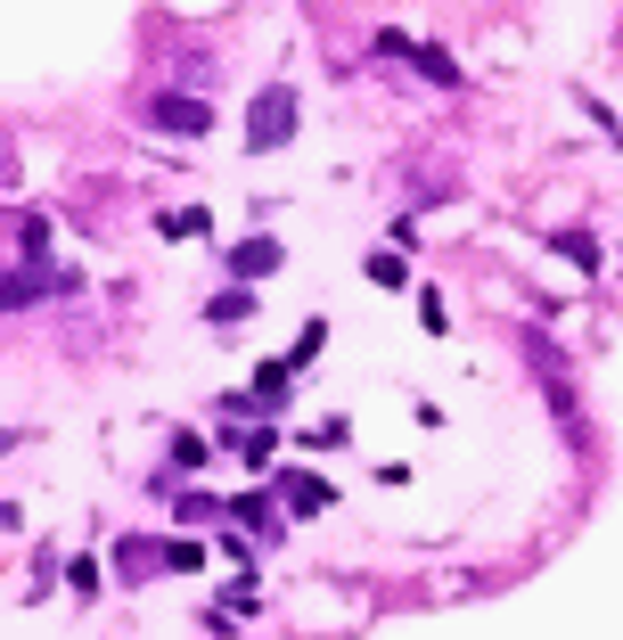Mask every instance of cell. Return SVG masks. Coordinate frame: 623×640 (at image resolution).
Returning a JSON list of instances; mask_svg holds the SVG:
<instances>
[{
    "mask_svg": "<svg viewBox=\"0 0 623 640\" xmlns=\"http://www.w3.org/2000/svg\"><path fill=\"white\" fill-rule=\"evenodd\" d=\"M140 115H149L156 132H181V140H205V132H214V108H205V99H190V91H156V99H140Z\"/></svg>",
    "mask_w": 623,
    "mask_h": 640,
    "instance_id": "6da1fadb",
    "label": "cell"
},
{
    "mask_svg": "<svg viewBox=\"0 0 623 640\" xmlns=\"http://www.w3.org/2000/svg\"><path fill=\"white\" fill-rule=\"evenodd\" d=\"M378 58H410L435 91H460V58L451 50H435V41H410V33H378Z\"/></svg>",
    "mask_w": 623,
    "mask_h": 640,
    "instance_id": "7a4b0ae2",
    "label": "cell"
},
{
    "mask_svg": "<svg viewBox=\"0 0 623 640\" xmlns=\"http://www.w3.org/2000/svg\"><path fill=\"white\" fill-rule=\"evenodd\" d=\"M246 140H255V149H287V140H296V91H263L255 108H246Z\"/></svg>",
    "mask_w": 623,
    "mask_h": 640,
    "instance_id": "3957f363",
    "label": "cell"
},
{
    "mask_svg": "<svg viewBox=\"0 0 623 640\" xmlns=\"http://www.w3.org/2000/svg\"><path fill=\"white\" fill-rule=\"evenodd\" d=\"M231 272H238V287H246V280H272V272H279V238H246L238 255H231Z\"/></svg>",
    "mask_w": 623,
    "mask_h": 640,
    "instance_id": "277c9868",
    "label": "cell"
},
{
    "mask_svg": "<svg viewBox=\"0 0 623 640\" xmlns=\"http://www.w3.org/2000/svg\"><path fill=\"white\" fill-rule=\"evenodd\" d=\"M41 272H0V313H25V304H41Z\"/></svg>",
    "mask_w": 623,
    "mask_h": 640,
    "instance_id": "5b68a950",
    "label": "cell"
},
{
    "mask_svg": "<svg viewBox=\"0 0 623 640\" xmlns=\"http://www.w3.org/2000/svg\"><path fill=\"white\" fill-rule=\"evenodd\" d=\"M279 492H287V509H296V518L328 509V485H320V477H304V468H296V477H279Z\"/></svg>",
    "mask_w": 623,
    "mask_h": 640,
    "instance_id": "8992f818",
    "label": "cell"
},
{
    "mask_svg": "<svg viewBox=\"0 0 623 640\" xmlns=\"http://www.w3.org/2000/svg\"><path fill=\"white\" fill-rule=\"evenodd\" d=\"M149 567H164V550H156V542H132V534H123V542H115V575L132 583V575H149Z\"/></svg>",
    "mask_w": 623,
    "mask_h": 640,
    "instance_id": "52a82bcc",
    "label": "cell"
},
{
    "mask_svg": "<svg viewBox=\"0 0 623 640\" xmlns=\"http://www.w3.org/2000/svg\"><path fill=\"white\" fill-rule=\"evenodd\" d=\"M361 272H369V280H378V287H410V263H402V255H394V246H378V255H369V263H361Z\"/></svg>",
    "mask_w": 623,
    "mask_h": 640,
    "instance_id": "ba28073f",
    "label": "cell"
},
{
    "mask_svg": "<svg viewBox=\"0 0 623 640\" xmlns=\"http://www.w3.org/2000/svg\"><path fill=\"white\" fill-rule=\"evenodd\" d=\"M238 518H246V526H255V534H263V542H279V509H272V501H263V492H246V501H238Z\"/></svg>",
    "mask_w": 623,
    "mask_h": 640,
    "instance_id": "9c48e42d",
    "label": "cell"
},
{
    "mask_svg": "<svg viewBox=\"0 0 623 640\" xmlns=\"http://www.w3.org/2000/svg\"><path fill=\"white\" fill-rule=\"evenodd\" d=\"M550 246H558L566 263H583V272H599V238H583V231H558Z\"/></svg>",
    "mask_w": 623,
    "mask_h": 640,
    "instance_id": "30bf717a",
    "label": "cell"
},
{
    "mask_svg": "<svg viewBox=\"0 0 623 640\" xmlns=\"http://www.w3.org/2000/svg\"><path fill=\"white\" fill-rule=\"evenodd\" d=\"M205 313H214L222 328H231V321H246V313H255V296H246V287H222V296L205 304Z\"/></svg>",
    "mask_w": 623,
    "mask_h": 640,
    "instance_id": "8fae6325",
    "label": "cell"
},
{
    "mask_svg": "<svg viewBox=\"0 0 623 640\" xmlns=\"http://www.w3.org/2000/svg\"><path fill=\"white\" fill-rule=\"evenodd\" d=\"M304 444H312V451H337V444H353V419H320V427H304Z\"/></svg>",
    "mask_w": 623,
    "mask_h": 640,
    "instance_id": "7c38bea8",
    "label": "cell"
},
{
    "mask_svg": "<svg viewBox=\"0 0 623 640\" xmlns=\"http://www.w3.org/2000/svg\"><path fill=\"white\" fill-rule=\"evenodd\" d=\"M255 395H263V403L287 395V362H263V369H255Z\"/></svg>",
    "mask_w": 623,
    "mask_h": 640,
    "instance_id": "4fadbf2b",
    "label": "cell"
},
{
    "mask_svg": "<svg viewBox=\"0 0 623 640\" xmlns=\"http://www.w3.org/2000/svg\"><path fill=\"white\" fill-rule=\"evenodd\" d=\"M164 567H181V575H197V567H205V550H197V542H173V550H164Z\"/></svg>",
    "mask_w": 623,
    "mask_h": 640,
    "instance_id": "5bb4252c",
    "label": "cell"
}]
</instances>
